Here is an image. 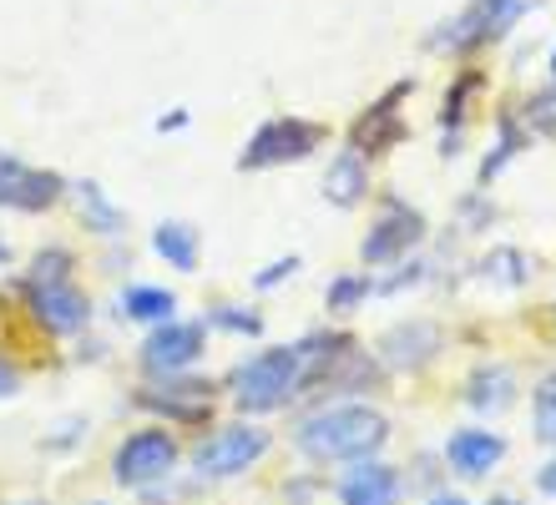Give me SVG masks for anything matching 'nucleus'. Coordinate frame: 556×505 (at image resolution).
Wrapping results in <instances>:
<instances>
[{"instance_id":"5","label":"nucleus","mask_w":556,"mask_h":505,"mask_svg":"<svg viewBox=\"0 0 556 505\" xmlns=\"http://www.w3.org/2000/svg\"><path fill=\"white\" fill-rule=\"evenodd\" d=\"M329 142V127L324 122H308V116H268L249 131V142L238 152V173H274V167H293V162H308L319 147Z\"/></svg>"},{"instance_id":"16","label":"nucleus","mask_w":556,"mask_h":505,"mask_svg":"<svg viewBox=\"0 0 556 505\" xmlns=\"http://www.w3.org/2000/svg\"><path fill=\"white\" fill-rule=\"evenodd\" d=\"M369 188H375L369 182V157H359L354 147H339L319 177V198L329 207H339V213H354V207L369 202Z\"/></svg>"},{"instance_id":"24","label":"nucleus","mask_w":556,"mask_h":505,"mask_svg":"<svg viewBox=\"0 0 556 505\" xmlns=\"http://www.w3.org/2000/svg\"><path fill=\"white\" fill-rule=\"evenodd\" d=\"M207 333H228V339H264V314L249 303H207L203 308Z\"/></svg>"},{"instance_id":"41","label":"nucleus","mask_w":556,"mask_h":505,"mask_svg":"<svg viewBox=\"0 0 556 505\" xmlns=\"http://www.w3.org/2000/svg\"><path fill=\"white\" fill-rule=\"evenodd\" d=\"M11 263H15V248H11V238L0 232V268H11Z\"/></svg>"},{"instance_id":"22","label":"nucleus","mask_w":556,"mask_h":505,"mask_svg":"<svg viewBox=\"0 0 556 505\" xmlns=\"http://www.w3.org/2000/svg\"><path fill=\"white\" fill-rule=\"evenodd\" d=\"M369 299H375V274H365V268H344V274H334L324 283V308L334 318L359 314Z\"/></svg>"},{"instance_id":"23","label":"nucleus","mask_w":556,"mask_h":505,"mask_svg":"<svg viewBox=\"0 0 556 505\" xmlns=\"http://www.w3.org/2000/svg\"><path fill=\"white\" fill-rule=\"evenodd\" d=\"M476 274H481L485 283H496V289H521V283H531V274H536V258L511 243H501L476 263Z\"/></svg>"},{"instance_id":"9","label":"nucleus","mask_w":556,"mask_h":505,"mask_svg":"<svg viewBox=\"0 0 556 505\" xmlns=\"http://www.w3.org/2000/svg\"><path fill=\"white\" fill-rule=\"evenodd\" d=\"M207 354V324L203 318H167V324H152L137 344V364H142L147 379H167V375H188L198 369Z\"/></svg>"},{"instance_id":"28","label":"nucleus","mask_w":556,"mask_h":505,"mask_svg":"<svg viewBox=\"0 0 556 505\" xmlns=\"http://www.w3.org/2000/svg\"><path fill=\"white\" fill-rule=\"evenodd\" d=\"M87 434H91L87 415H61L56 425L36 440V450H41V455H76V450L87 445Z\"/></svg>"},{"instance_id":"3","label":"nucleus","mask_w":556,"mask_h":505,"mask_svg":"<svg viewBox=\"0 0 556 505\" xmlns=\"http://www.w3.org/2000/svg\"><path fill=\"white\" fill-rule=\"evenodd\" d=\"M268 450H274V430H268L264 419H228V425H213V434H203L188 455V470L192 480H238L249 476L253 465L268 460Z\"/></svg>"},{"instance_id":"17","label":"nucleus","mask_w":556,"mask_h":505,"mask_svg":"<svg viewBox=\"0 0 556 505\" xmlns=\"http://www.w3.org/2000/svg\"><path fill=\"white\" fill-rule=\"evenodd\" d=\"M66 198L76 202V217H81V228H87L91 238H106V243L127 238V213L106 198V188L97 177H76L72 188H66Z\"/></svg>"},{"instance_id":"29","label":"nucleus","mask_w":556,"mask_h":505,"mask_svg":"<svg viewBox=\"0 0 556 505\" xmlns=\"http://www.w3.org/2000/svg\"><path fill=\"white\" fill-rule=\"evenodd\" d=\"M521 122H527L531 137H556V81L546 91H536V97L527 101V112H516Z\"/></svg>"},{"instance_id":"31","label":"nucleus","mask_w":556,"mask_h":505,"mask_svg":"<svg viewBox=\"0 0 556 505\" xmlns=\"http://www.w3.org/2000/svg\"><path fill=\"white\" fill-rule=\"evenodd\" d=\"M455 213H460V228L466 232H481V228L496 223V202L485 198V188H476V192H466V198L455 202Z\"/></svg>"},{"instance_id":"37","label":"nucleus","mask_w":556,"mask_h":505,"mask_svg":"<svg viewBox=\"0 0 556 505\" xmlns=\"http://www.w3.org/2000/svg\"><path fill=\"white\" fill-rule=\"evenodd\" d=\"M102 359H106V344L81 333V344H76V364H102Z\"/></svg>"},{"instance_id":"12","label":"nucleus","mask_w":556,"mask_h":505,"mask_svg":"<svg viewBox=\"0 0 556 505\" xmlns=\"http://www.w3.org/2000/svg\"><path fill=\"white\" fill-rule=\"evenodd\" d=\"M410 97H415V81L405 76V81H395L384 97H375L365 112L354 116L350 147L359 152V157L375 162V157H384V152H395V147L410 137V122L400 116V101H410Z\"/></svg>"},{"instance_id":"2","label":"nucleus","mask_w":556,"mask_h":505,"mask_svg":"<svg viewBox=\"0 0 556 505\" xmlns=\"http://www.w3.org/2000/svg\"><path fill=\"white\" fill-rule=\"evenodd\" d=\"M304 390V349L299 344H268L258 354H249L243 364L228 369L223 379V394L233 404L238 415H278V409H289Z\"/></svg>"},{"instance_id":"34","label":"nucleus","mask_w":556,"mask_h":505,"mask_svg":"<svg viewBox=\"0 0 556 505\" xmlns=\"http://www.w3.org/2000/svg\"><path fill=\"white\" fill-rule=\"evenodd\" d=\"M324 491V480L319 476H293L283 480V495H289V505H314V495Z\"/></svg>"},{"instance_id":"32","label":"nucleus","mask_w":556,"mask_h":505,"mask_svg":"<svg viewBox=\"0 0 556 505\" xmlns=\"http://www.w3.org/2000/svg\"><path fill=\"white\" fill-rule=\"evenodd\" d=\"M299 268H304V258H299V253H283V258L264 263V268L253 274V293H274V289H283L289 278H299Z\"/></svg>"},{"instance_id":"35","label":"nucleus","mask_w":556,"mask_h":505,"mask_svg":"<svg viewBox=\"0 0 556 505\" xmlns=\"http://www.w3.org/2000/svg\"><path fill=\"white\" fill-rule=\"evenodd\" d=\"M188 127H192L188 106H173V112H162L157 122H152V131H157V137H177V131H188Z\"/></svg>"},{"instance_id":"21","label":"nucleus","mask_w":556,"mask_h":505,"mask_svg":"<svg viewBox=\"0 0 556 505\" xmlns=\"http://www.w3.org/2000/svg\"><path fill=\"white\" fill-rule=\"evenodd\" d=\"M173 314H177V293L162 289V283H127V289L117 293V318L122 324H142V329H152V324H167Z\"/></svg>"},{"instance_id":"20","label":"nucleus","mask_w":556,"mask_h":505,"mask_svg":"<svg viewBox=\"0 0 556 505\" xmlns=\"http://www.w3.org/2000/svg\"><path fill=\"white\" fill-rule=\"evenodd\" d=\"M516 390H521V384H516V375L506 364H481V369L466 379V394H460V400H466L476 415L501 419L516 404Z\"/></svg>"},{"instance_id":"39","label":"nucleus","mask_w":556,"mask_h":505,"mask_svg":"<svg viewBox=\"0 0 556 505\" xmlns=\"http://www.w3.org/2000/svg\"><path fill=\"white\" fill-rule=\"evenodd\" d=\"M536 491H542L546 501H556V455L542 465V470H536Z\"/></svg>"},{"instance_id":"10","label":"nucleus","mask_w":556,"mask_h":505,"mask_svg":"<svg viewBox=\"0 0 556 505\" xmlns=\"http://www.w3.org/2000/svg\"><path fill=\"white\" fill-rule=\"evenodd\" d=\"M425 238H430V223H425L420 207H410V202L395 198V192H384L380 217H375L369 232L359 238V263H365V268H390V263L410 258Z\"/></svg>"},{"instance_id":"36","label":"nucleus","mask_w":556,"mask_h":505,"mask_svg":"<svg viewBox=\"0 0 556 505\" xmlns=\"http://www.w3.org/2000/svg\"><path fill=\"white\" fill-rule=\"evenodd\" d=\"M466 152V127H445L440 131V157L451 162V157H460Z\"/></svg>"},{"instance_id":"30","label":"nucleus","mask_w":556,"mask_h":505,"mask_svg":"<svg viewBox=\"0 0 556 505\" xmlns=\"http://www.w3.org/2000/svg\"><path fill=\"white\" fill-rule=\"evenodd\" d=\"M390 268H400V274L375 278V293H380V299H395V293H405V289H420L425 278H430V263H420V258H400V263H390Z\"/></svg>"},{"instance_id":"19","label":"nucleus","mask_w":556,"mask_h":505,"mask_svg":"<svg viewBox=\"0 0 556 505\" xmlns=\"http://www.w3.org/2000/svg\"><path fill=\"white\" fill-rule=\"evenodd\" d=\"M521 152H531V131L527 122L511 112V106H501L496 112V137H491V147H485V157H481V173H476V188H491L506 167H511Z\"/></svg>"},{"instance_id":"43","label":"nucleus","mask_w":556,"mask_h":505,"mask_svg":"<svg viewBox=\"0 0 556 505\" xmlns=\"http://www.w3.org/2000/svg\"><path fill=\"white\" fill-rule=\"evenodd\" d=\"M552 81H556V51H552Z\"/></svg>"},{"instance_id":"4","label":"nucleus","mask_w":556,"mask_h":505,"mask_svg":"<svg viewBox=\"0 0 556 505\" xmlns=\"http://www.w3.org/2000/svg\"><path fill=\"white\" fill-rule=\"evenodd\" d=\"M177 465H182V440L173 434V425H142L112 450V480H117L122 491H157L167 480L177 476Z\"/></svg>"},{"instance_id":"14","label":"nucleus","mask_w":556,"mask_h":505,"mask_svg":"<svg viewBox=\"0 0 556 505\" xmlns=\"http://www.w3.org/2000/svg\"><path fill=\"white\" fill-rule=\"evenodd\" d=\"M339 505H405V470L380 455L369 460H350V470L334 480Z\"/></svg>"},{"instance_id":"13","label":"nucleus","mask_w":556,"mask_h":505,"mask_svg":"<svg viewBox=\"0 0 556 505\" xmlns=\"http://www.w3.org/2000/svg\"><path fill=\"white\" fill-rule=\"evenodd\" d=\"M440 349H445V329H440V324H430V318H405V324H395V329H384L380 339H375V359H380V369H390V375H420L425 364L440 359Z\"/></svg>"},{"instance_id":"27","label":"nucleus","mask_w":556,"mask_h":505,"mask_svg":"<svg viewBox=\"0 0 556 505\" xmlns=\"http://www.w3.org/2000/svg\"><path fill=\"white\" fill-rule=\"evenodd\" d=\"M531 440L556 450V369H546L531 390Z\"/></svg>"},{"instance_id":"6","label":"nucleus","mask_w":556,"mask_h":505,"mask_svg":"<svg viewBox=\"0 0 556 505\" xmlns=\"http://www.w3.org/2000/svg\"><path fill=\"white\" fill-rule=\"evenodd\" d=\"M218 390L213 379L203 375H167V379H147L132 390V404L142 415L173 425V430H207L213 425V409H218Z\"/></svg>"},{"instance_id":"33","label":"nucleus","mask_w":556,"mask_h":505,"mask_svg":"<svg viewBox=\"0 0 556 505\" xmlns=\"http://www.w3.org/2000/svg\"><path fill=\"white\" fill-rule=\"evenodd\" d=\"M440 455H415V476H405V491H445V476L451 470H435Z\"/></svg>"},{"instance_id":"44","label":"nucleus","mask_w":556,"mask_h":505,"mask_svg":"<svg viewBox=\"0 0 556 505\" xmlns=\"http://www.w3.org/2000/svg\"><path fill=\"white\" fill-rule=\"evenodd\" d=\"M87 505H106V501H87Z\"/></svg>"},{"instance_id":"40","label":"nucleus","mask_w":556,"mask_h":505,"mask_svg":"<svg viewBox=\"0 0 556 505\" xmlns=\"http://www.w3.org/2000/svg\"><path fill=\"white\" fill-rule=\"evenodd\" d=\"M425 505H470V501H466V495H455V491H435Z\"/></svg>"},{"instance_id":"7","label":"nucleus","mask_w":556,"mask_h":505,"mask_svg":"<svg viewBox=\"0 0 556 505\" xmlns=\"http://www.w3.org/2000/svg\"><path fill=\"white\" fill-rule=\"evenodd\" d=\"M521 15H527V0H470L466 11L451 15V21L430 36V51H440V56L485 51V46H496Z\"/></svg>"},{"instance_id":"25","label":"nucleus","mask_w":556,"mask_h":505,"mask_svg":"<svg viewBox=\"0 0 556 505\" xmlns=\"http://www.w3.org/2000/svg\"><path fill=\"white\" fill-rule=\"evenodd\" d=\"M481 91H485V72H481V66H466V72L445 87V97H440V131H445V127H466L470 101L481 97Z\"/></svg>"},{"instance_id":"1","label":"nucleus","mask_w":556,"mask_h":505,"mask_svg":"<svg viewBox=\"0 0 556 505\" xmlns=\"http://www.w3.org/2000/svg\"><path fill=\"white\" fill-rule=\"evenodd\" d=\"M390 415L375 409L365 400H344V404H319L293 425V450L308 465H350L369 460L390 445Z\"/></svg>"},{"instance_id":"42","label":"nucleus","mask_w":556,"mask_h":505,"mask_svg":"<svg viewBox=\"0 0 556 505\" xmlns=\"http://www.w3.org/2000/svg\"><path fill=\"white\" fill-rule=\"evenodd\" d=\"M485 505H527V501H521V495H511V491H501V495H491Z\"/></svg>"},{"instance_id":"26","label":"nucleus","mask_w":556,"mask_h":505,"mask_svg":"<svg viewBox=\"0 0 556 505\" xmlns=\"http://www.w3.org/2000/svg\"><path fill=\"white\" fill-rule=\"evenodd\" d=\"M76 268H81V258H76L72 248H36L30 253V263L21 268V283H66V278H76Z\"/></svg>"},{"instance_id":"15","label":"nucleus","mask_w":556,"mask_h":505,"mask_svg":"<svg viewBox=\"0 0 556 505\" xmlns=\"http://www.w3.org/2000/svg\"><path fill=\"white\" fill-rule=\"evenodd\" d=\"M506 434L501 430H485V425H460V430H451V440H445V450H440V460H445V470L460 480H485L491 470H501V460H506Z\"/></svg>"},{"instance_id":"11","label":"nucleus","mask_w":556,"mask_h":505,"mask_svg":"<svg viewBox=\"0 0 556 505\" xmlns=\"http://www.w3.org/2000/svg\"><path fill=\"white\" fill-rule=\"evenodd\" d=\"M66 177L56 167H30L15 152H0V213H26L41 217L51 213L56 202H66Z\"/></svg>"},{"instance_id":"38","label":"nucleus","mask_w":556,"mask_h":505,"mask_svg":"<svg viewBox=\"0 0 556 505\" xmlns=\"http://www.w3.org/2000/svg\"><path fill=\"white\" fill-rule=\"evenodd\" d=\"M15 394H21V369L0 359V400H15Z\"/></svg>"},{"instance_id":"18","label":"nucleus","mask_w":556,"mask_h":505,"mask_svg":"<svg viewBox=\"0 0 556 505\" xmlns=\"http://www.w3.org/2000/svg\"><path fill=\"white\" fill-rule=\"evenodd\" d=\"M152 253L177 274H198L203 268V228L188 217H162L152 228Z\"/></svg>"},{"instance_id":"8","label":"nucleus","mask_w":556,"mask_h":505,"mask_svg":"<svg viewBox=\"0 0 556 505\" xmlns=\"http://www.w3.org/2000/svg\"><path fill=\"white\" fill-rule=\"evenodd\" d=\"M15 289H21L26 318L51 339H81L97 318V303L76 278H66V283H21L15 278Z\"/></svg>"}]
</instances>
